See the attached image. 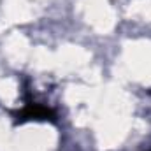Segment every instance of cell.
<instances>
[{
    "label": "cell",
    "mask_w": 151,
    "mask_h": 151,
    "mask_svg": "<svg viewBox=\"0 0 151 151\" xmlns=\"http://www.w3.org/2000/svg\"><path fill=\"white\" fill-rule=\"evenodd\" d=\"M18 121H28V119H55V113L49 107H44L40 104H27V107L23 111L16 114Z\"/></svg>",
    "instance_id": "1"
}]
</instances>
